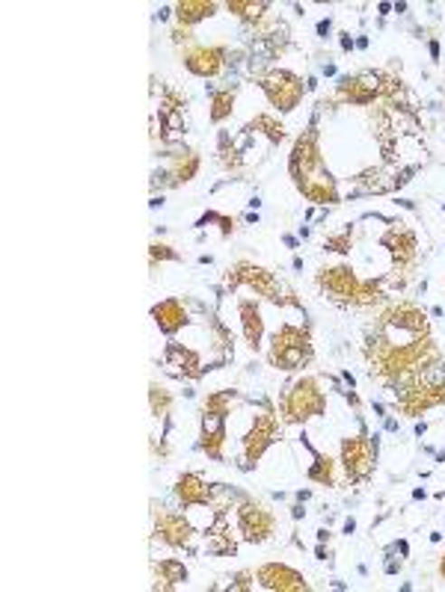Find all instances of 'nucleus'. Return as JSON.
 <instances>
[{"mask_svg":"<svg viewBox=\"0 0 445 592\" xmlns=\"http://www.w3.org/2000/svg\"><path fill=\"white\" fill-rule=\"evenodd\" d=\"M250 578H252L250 572H241L235 580H232V587H229V589H250V587H252V584H250Z\"/></svg>","mask_w":445,"mask_h":592,"instance_id":"72a5a7b5","label":"nucleus"},{"mask_svg":"<svg viewBox=\"0 0 445 592\" xmlns=\"http://www.w3.org/2000/svg\"><path fill=\"white\" fill-rule=\"evenodd\" d=\"M229 13H235L241 21H250V24H256V21L264 18V13H268V4H243V0H229L226 4Z\"/></svg>","mask_w":445,"mask_h":592,"instance_id":"c85d7f7f","label":"nucleus"},{"mask_svg":"<svg viewBox=\"0 0 445 592\" xmlns=\"http://www.w3.org/2000/svg\"><path fill=\"white\" fill-rule=\"evenodd\" d=\"M342 465L351 483H363L374 474L377 465V445L368 436L345 438L342 441Z\"/></svg>","mask_w":445,"mask_h":592,"instance_id":"6e6552de","label":"nucleus"},{"mask_svg":"<svg viewBox=\"0 0 445 592\" xmlns=\"http://www.w3.org/2000/svg\"><path fill=\"white\" fill-rule=\"evenodd\" d=\"M235 391H229V389H222V391H214V394H208L205 397V403L203 409L205 412H217V415H229L232 412V403H235Z\"/></svg>","mask_w":445,"mask_h":592,"instance_id":"c756f323","label":"nucleus"},{"mask_svg":"<svg viewBox=\"0 0 445 592\" xmlns=\"http://www.w3.org/2000/svg\"><path fill=\"white\" fill-rule=\"evenodd\" d=\"M317 287L336 305H371L380 299V282H363L351 267H327L317 273Z\"/></svg>","mask_w":445,"mask_h":592,"instance_id":"f03ea898","label":"nucleus"},{"mask_svg":"<svg viewBox=\"0 0 445 592\" xmlns=\"http://www.w3.org/2000/svg\"><path fill=\"white\" fill-rule=\"evenodd\" d=\"M354 531H356V522H354V519H347V522H345V533L351 536Z\"/></svg>","mask_w":445,"mask_h":592,"instance_id":"58836bf2","label":"nucleus"},{"mask_svg":"<svg viewBox=\"0 0 445 592\" xmlns=\"http://www.w3.org/2000/svg\"><path fill=\"white\" fill-rule=\"evenodd\" d=\"M211 15H217V4H211V0H182V4L175 6L178 24L187 27V30Z\"/></svg>","mask_w":445,"mask_h":592,"instance_id":"b1692460","label":"nucleus"},{"mask_svg":"<svg viewBox=\"0 0 445 592\" xmlns=\"http://www.w3.org/2000/svg\"><path fill=\"white\" fill-rule=\"evenodd\" d=\"M282 421L285 424H306L312 421V418L324 415L327 409V397L324 391L317 389V380L312 376H303V380H297L289 385V391L282 394Z\"/></svg>","mask_w":445,"mask_h":592,"instance_id":"20e7f679","label":"nucleus"},{"mask_svg":"<svg viewBox=\"0 0 445 592\" xmlns=\"http://www.w3.org/2000/svg\"><path fill=\"white\" fill-rule=\"evenodd\" d=\"M175 498L182 507H205L214 498V486H208L199 474H182L175 483Z\"/></svg>","mask_w":445,"mask_h":592,"instance_id":"a211bd4d","label":"nucleus"},{"mask_svg":"<svg viewBox=\"0 0 445 592\" xmlns=\"http://www.w3.org/2000/svg\"><path fill=\"white\" fill-rule=\"evenodd\" d=\"M440 403H445V380L433 382V380H425V376H419L416 382L407 385V389L398 394V409L410 418L428 412V409L440 406Z\"/></svg>","mask_w":445,"mask_h":592,"instance_id":"9b49d317","label":"nucleus"},{"mask_svg":"<svg viewBox=\"0 0 445 592\" xmlns=\"http://www.w3.org/2000/svg\"><path fill=\"white\" fill-rule=\"evenodd\" d=\"M148 400H152V415L155 418H169V412H173V394H169L166 389H161V385H152V391H148Z\"/></svg>","mask_w":445,"mask_h":592,"instance_id":"7c9ffc66","label":"nucleus"},{"mask_svg":"<svg viewBox=\"0 0 445 592\" xmlns=\"http://www.w3.org/2000/svg\"><path fill=\"white\" fill-rule=\"evenodd\" d=\"M164 364L169 368V373L175 376H190V380H199V376L205 373L203 362H199V355L194 350H187L185 343H166L164 350Z\"/></svg>","mask_w":445,"mask_h":592,"instance_id":"f3484780","label":"nucleus"},{"mask_svg":"<svg viewBox=\"0 0 445 592\" xmlns=\"http://www.w3.org/2000/svg\"><path fill=\"white\" fill-rule=\"evenodd\" d=\"M324 249L327 252H351V231H342V234H330L324 240Z\"/></svg>","mask_w":445,"mask_h":592,"instance_id":"2f4dec72","label":"nucleus"},{"mask_svg":"<svg viewBox=\"0 0 445 592\" xmlns=\"http://www.w3.org/2000/svg\"><path fill=\"white\" fill-rule=\"evenodd\" d=\"M277 436H279V418L270 412H261V415H256V421H252V427H250V433L243 436V454H241V468L243 471H250L256 462L264 456V450H268L273 441H277Z\"/></svg>","mask_w":445,"mask_h":592,"instance_id":"0eeeda50","label":"nucleus"},{"mask_svg":"<svg viewBox=\"0 0 445 592\" xmlns=\"http://www.w3.org/2000/svg\"><path fill=\"white\" fill-rule=\"evenodd\" d=\"M303 445L309 447V454L315 459L309 465V471H306V477H309L312 483H321V486H333V483H336V462L327 454H321V450H315L309 441H306V436H303Z\"/></svg>","mask_w":445,"mask_h":592,"instance_id":"393cba45","label":"nucleus"},{"mask_svg":"<svg viewBox=\"0 0 445 592\" xmlns=\"http://www.w3.org/2000/svg\"><path fill=\"white\" fill-rule=\"evenodd\" d=\"M256 580H259L261 589H270V592H303V589H309V580L297 572V569L282 566V563H264L256 572Z\"/></svg>","mask_w":445,"mask_h":592,"instance_id":"ddd939ff","label":"nucleus"},{"mask_svg":"<svg viewBox=\"0 0 445 592\" xmlns=\"http://www.w3.org/2000/svg\"><path fill=\"white\" fill-rule=\"evenodd\" d=\"M386 78L380 71H359V74H347V78L338 80L336 86V99L345 104H356L365 107L377 99L380 92H386Z\"/></svg>","mask_w":445,"mask_h":592,"instance_id":"9d476101","label":"nucleus"},{"mask_svg":"<svg viewBox=\"0 0 445 592\" xmlns=\"http://www.w3.org/2000/svg\"><path fill=\"white\" fill-rule=\"evenodd\" d=\"M235 540H232V533H229V527L222 524V519L217 522L214 531L208 533V551L211 554H217V557H229V554H235Z\"/></svg>","mask_w":445,"mask_h":592,"instance_id":"cd10ccee","label":"nucleus"},{"mask_svg":"<svg viewBox=\"0 0 445 592\" xmlns=\"http://www.w3.org/2000/svg\"><path fill=\"white\" fill-rule=\"evenodd\" d=\"M235 110V86L232 89H211V122H226Z\"/></svg>","mask_w":445,"mask_h":592,"instance_id":"a878e982","label":"nucleus"},{"mask_svg":"<svg viewBox=\"0 0 445 592\" xmlns=\"http://www.w3.org/2000/svg\"><path fill=\"white\" fill-rule=\"evenodd\" d=\"M440 575L445 578V557H442V563H440Z\"/></svg>","mask_w":445,"mask_h":592,"instance_id":"79ce46f5","label":"nucleus"},{"mask_svg":"<svg viewBox=\"0 0 445 592\" xmlns=\"http://www.w3.org/2000/svg\"><path fill=\"white\" fill-rule=\"evenodd\" d=\"M431 57L440 60V45H437V42H431Z\"/></svg>","mask_w":445,"mask_h":592,"instance_id":"ea45409f","label":"nucleus"},{"mask_svg":"<svg viewBox=\"0 0 445 592\" xmlns=\"http://www.w3.org/2000/svg\"><path fill=\"white\" fill-rule=\"evenodd\" d=\"M203 450L205 454L220 462L222 459V445H226V415H217V412H205L203 409Z\"/></svg>","mask_w":445,"mask_h":592,"instance_id":"aec40b11","label":"nucleus"},{"mask_svg":"<svg viewBox=\"0 0 445 592\" xmlns=\"http://www.w3.org/2000/svg\"><path fill=\"white\" fill-rule=\"evenodd\" d=\"M194 524L178 512H155V536L169 548H190L194 542Z\"/></svg>","mask_w":445,"mask_h":592,"instance_id":"2eb2a0df","label":"nucleus"},{"mask_svg":"<svg viewBox=\"0 0 445 592\" xmlns=\"http://www.w3.org/2000/svg\"><path fill=\"white\" fill-rule=\"evenodd\" d=\"M238 315H241V326H243V338H247V347L252 352H259L261 338H264V320H261L259 303H252V299H241Z\"/></svg>","mask_w":445,"mask_h":592,"instance_id":"4be33fe9","label":"nucleus"},{"mask_svg":"<svg viewBox=\"0 0 445 592\" xmlns=\"http://www.w3.org/2000/svg\"><path fill=\"white\" fill-rule=\"evenodd\" d=\"M291 515H294V522H300L303 515H306V510L300 507V503H297V507H291Z\"/></svg>","mask_w":445,"mask_h":592,"instance_id":"e433bc0d","label":"nucleus"},{"mask_svg":"<svg viewBox=\"0 0 445 592\" xmlns=\"http://www.w3.org/2000/svg\"><path fill=\"white\" fill-rule=\"evenodd\" d=\"M259 86H261V92L268 95V101L277 107L279 113L297 110V107H300V101H303V95H306L303 80L297 78L294 71H289V69H270V71H264L261 78H259Z\"/></svg>","mask_w":445,"mask_h":592,"instance_id":"39448f33","label":"nucleus"},{"mask_svg":"<svg viewBox=\"0 0 445 592\" xmlns=\"http://www.w3.org/2000/svg\"><path fill=\"white\" fill-rule=\"evenodd\" d=\"M238 531L243 536V542L261 545L277 533V519L273 512L259 501H243L238 507Z\"/></svg>","mask_w":445,"mask_h":592,"instance_id":"1a4fd4ad","label":"nucleus"},{"mask_svg":"<svg viewBox=\"0 0 445 592\" xmlns=\"http://www.w3.org/2000/svg\"><path fill=\"white\" fill-rule=\"evenodd\" d=\"M247 131L250 134H264L270 139V146H279L282 139H285V127H282V122H277L273 116H256L252 122L247 125Z\"/></svg>","mask_w":445,"mask_h":592,"instance_id":"bb28decb","label":"nucleus"},{"mask_svg":"<svg viewBox=\"0 0 445 592\" xmlns=\"http://www.w3.org/2000/svg\"><path fill=\"white\" fill-rule=\"evenodd\" d=\"M182 62H185V69L190 74H196V78H217V74L222 71V66H226V48L196 45V48L185 51Z\"/></svg>","mask_w":445,"mask_h":592,"instance_id":"dca6fc26","label":"nucleus"},{"mask_svg":"<svg viewBox=\"0 0 445 592\" xmlns=\"http://www.w3.org/2000/svg\"><path fill=\"white\" fill-rule=\"evenodd\" d=\"M169 13H173V9H169V6H164L161 13H157V18H161V21H166V18H169Z\"/></svg>","mask_w":445,"mask_h":592,"instance_id":"a19ab883","label":"nucleus"},{"mask_svg":"<svg viewBox=\"0 0 445 592\" xmlns=\"http://www.w3.org/2000/svg\"><path fill=\"white\" fill-rule=\"evenodd\" d=\"M312 338L309 329L303 326H282L277 335H273V347L268 352L270 368L277 371H300L303 364L312 362Z\"/></svg>","mask_w":445,"mask_h":592,"instance_id":"7ed1b4c3","label":"nucleus"},{"mask_svg":"<svg viewBox=\"0 0 445 592\" xmlns=\"http://www.w3.org/2000/svg\"><path fill=\"white\" fill-rule=\"evenodd\" d=\"M226 287H232V290H235V287H250V290H256L259 296L270 299V303H277V305L291 303V299L282 296V285L277 282V276H273L270 270H264V267L247 264V261L235 264L226 273Z\"/></svg>","mask_w":445,"mask_h":592,"instance_id":"423d86ee","label":"nucleus"},{"mask_svg":"<svg viewBox=\"0 0 445 592\" xmlns=\"http://www.w3.org/2000/svg\"><path fill=\"white\" fill-rule=\"evenodd\" d=\"M289 172L294 178V187L300 190L309 202H315V204H336L338 202V184H336L333 172L324 166L315 122L309 125V131L297 136V143L291 148Z\"/></svg>","mask_w":445,"mask_h":592,"instance_id":"f257e3e1","label":"nucleus"},{"mask_svg":"<svg viewBox=\"0 0 445 592\" xmlns=\"http://www.w3.org/2000/svg\"><path fill=\"white\" fill-rule=\"evenodd\" d=\"M148 255H152V267L157 261H178V252L173 249V246H166V243H152Z\"/></svg>","mask_w":445,"mask_h":592,"instance_id":"473e14b6","label":"nucleus"},{"mask_svg":"<svg viewBox=\"0 0 445 592\" xmlns=\"http://www.w3.org/2000/svg\"><path fill=\"white\" fill-rule=\"evenodd\" d=\"M342 51L347 53V51H354V39H351V33H342Z\"/></svg>","mask_w":445,"mask_h":592,"instance_id":"c9c22d12","label":"nucleus"},{"mask_svg":"<svg viewBox=\"0 0 445 592\" xmlns=\"http://www.w3.org/2000/svg\"><path fill=\"white\" fill-rule=\"evenodd\" d=\"M152 320L157 323V329H161L164 335L173 338L178 329L187 326V308L182 299H164V303H157L152 308Z\"/></svg>","mask_w":445,"mask_h":592,"instance_id":"412c9836","label":"nucleus"},{"mask_svg":"<svg viewBox=\"0 0 445 592\" xmlns=\"http://www.w3.org/2000/svg\"><path fill=\"white\" fill-rule=\"evenodd\" d=\"M380 326L383 329H392V332H404L407 338H421L428 335V317L425 311L412 303H398L386 308L383 315H380Z\"/></svg>","mask_w":445,"mask_h":592,"instance_id":"f8f14e48","label":"nucleus"},{"mask_svg":"<svg viewBox=\"0 0 445 592\" xmlns=\"http://www.w3.org/2000/svg\"><path fill=\"white\" fill-rule=\"evenodd\" d=\"M392 252V261H395V273H404L412 267L416 261V234H412L407 225L395 222L392 229L383 234V240H380Z\"/></svg>","mask_w":445,"mask_h":592,"instance_id":"4468645a","label":"nucleus"},{"mask_svg":"<svg viewBox=\"0 0 445 592\" xmlns=\"http://www.w3.org/2000/svg\"><path fill=\"white\" fill-rule=\"evenodd\" d=\"M196 172H199V157H196V152H187V148H185V152L169 155L166 169L155 172V181L157 178H169V184L178 187V184H187V181H194ZM155 181H152V184H155Z\"/></svg>","mask_w":445,"mask_h":592,"instance_id":"6ab92c4d","label":"nucleus"},{"mask_svg":"<svg viewBox=\"0 0 445 592\" xmlns=\"http://www.w3.org/2000/svg\"><path fill=\"white\" fill-rule=\"evenodd\" d=\"M330 30H333V21H330V18L317 21V36H321V39H327V36H330Z\"/></svg>","mask_w":445,"mask_h":592,"instance_id":"f704fd0d","label":"nucleus"},{"mask_svg":"<svg viewBox=\"0 0 445 592\" xmlns=\"http://www.w3.org/2000/svg\"><path fill=\"white\" fill-rule=\"evenodd\" d=\"M315 554H317V559H327V557H330V551H327V548H324V542L315 548Z\"/></svg>","mask_w":445,"mask_h":592,"instance_id":"4c0bfd02","label":"nucleus"},{"mask_svg":"<svg viewBox=\"0 0 445 592\" xmlns=\"http://www.w3.org/2000/svg\"><path fill=\"white\" fill-rule=\"evenodd\" d=\"M187 580V566L182 559H161V563H155V589H175L182 587Z\"/></svg>","mask_w":445,"mask_h":592,"instance_id":"5701e85b","label":"nucleus"}]
</instances>
